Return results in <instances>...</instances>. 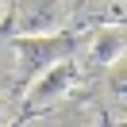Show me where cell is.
Returning <instances> with one entry per match:
<instances>
[{
  "label": "cell",
  "instance_id": "obj_1",
  "mask_svg": "<svg viewBox=\"0 0 127 127\" xmlns=\"http://www.w3.org/2000/svg\"><path fill=\"white\" fill-rule=\"evenodd\" d=\"M73 54V39L62 31H42V35H16V81L27 85L39 69L50 62H62Z\"/></svg>",
  "mask_w": 127,
  "mask_h": 127
},
{
  "label": "cell",
  "instance_id": "obj_5",
  "mask_svg": "<svg viewBox=\"0 0 127 127\" xmlns=\"http://www.w3.org/2000/svg\"><path fill=\"white\" fill-rule=\"evenodd\" d=\"M12 4H16V0H0V27H4V19L12 16Z\"/></svg>",
  "mask_w": 127,
  "mask_h": 127
},
{
  "label": "cell",
  "instance_id": "obj_6",
  "mask_svg": "<svg viewBox=\"0 0 127 127\" xmlns=\"http://www.w3.org/2000/svg\"><path fill=\"white\" fill-rule=\"evenodd\" d=\"M8 119V104H4V96H0V123Z\"/></svg>",
  "mask_w": 127,
  "mask_h": 127
},
{
  "label": "cell",
  "instance_id": "obj_4",
  "mask_svg": "<svg viewBox=\"0 0 127 127\" xmlns=\"http://www.w3.org/2000/svg\"><path fill=\"white\" fill-rule=\"evenodd\" d=\"M93 58L104 62V65H112L116 58H123V23L100 27V35L93 39Z\"/></svg>",
  "mask_w": 127,
  "mask_h": 127
},
{
  "label": "cell",
  "instance_id": "obj_3",
  "mask_svg": "<svg viewBox=\"0 0 127 127\" xmlns=\"http://www.w3.org/2000/svg\"><path fill=\"white\" fill-rule=\"evenodd\" d=\"M69 16V0H16L12 4V31L16 35H42L58 31Z\"/></svg>",
  "mask_w": 127,
  "mask_h": 127
},
{
  "label": "cell",
  "instance_id": "obj_2",
  "mask_svg": "<svg viewBox=\"0 0 127 127\" xmlns=\"http://www.w3.org/2000/svg\"><path fill=\"white\" fill-rule=\"evenodd\" d=\"M73 77H77L73 58H62V62H50L46 69H39V73L23 85V89H27V93H23V119H31L35 112H42L46 104H58V100L73 89Z\"/></svg>",
  "mask_w": 127,
  "mask_h": 127
}]
</instances>
